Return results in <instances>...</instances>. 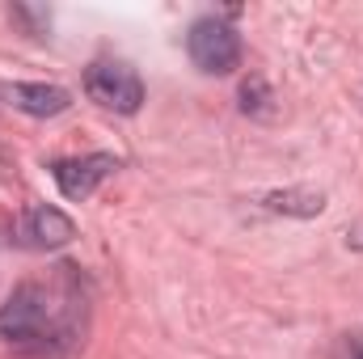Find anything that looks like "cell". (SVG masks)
<instances>
[{"mask_svg": "<svg viewBox=\"0 0 363 359\" xmlns=\"http://www.w3.org/2000/svg\"><path fill=\"white\" fill-rule=\"evenodd\" d=\"M85 300L72 279L21 283L0 304V343L34 359H60L81 343Z\"/></svg>", "mask_w": 363, "mask_h": 359, "instance_id": "cell-1", "label": "cell"}, {"mask_svg": "<svg viewBox=\"0 0 363 359\" xmlns=\"http://www.w3.org/2000/svg\"><path fill=\"white\" fill-rule=\"evenodd\" d=\"M190 64L207 77H233L241 68V34L220 17H199L186 34Z\"/></svg>", "mask_w": 363, "mask_h": 359, "instance_id": "cell-2", "label": "cell"}, {"mask_svg": "<svg viewBox=\"0 0 363 359\" xmlns=\"http://www.w3.org/2000/svg\"><path fill=\"white\" fill-rule=\"evenodd\" d=\"M85 93L114 114H135L144 106V85H140L131 64H110V60L93 64L85 72Z\"/></svg>", "mask_w": 363, "mask_h": 359, "instance_id": "cell-3", "label": "cell"}, {"mask_svg": "<svg viewBox=\"0 0 363 359\" xmlns=\"http://www.w3.org/2000/svg\"><path fill=\"white\" fill-rule=\"evenodd\" d=\"M114 170H118V157H110V153H89V157L55 161V165H51V178H55V186H60L64 199L81 203V199H89Z\"/></svg>", "mask_w": 363, "mask_h": 359, "instance_id": "cell-4", "label": "cell"}, {"mask_svg": "<svg viewBox=\"0 0 363 359\" xmlns=\"http://www.w3.org/2000/svg\"><path fill=\"white\" fill-rule=\"evenodd\" d=\"M21 237H26V245H34V250H60V245H68V241L77 237V224H72L60 207L38 203V207L26 211Z\"/></svg>", "mask_w": 363, "mask_h": 359, "instance_id": "cell-5", "label": "cell"}, {"mask_svg": "<svg viewBox=\"0 0 363 359\" xmlns=\"http://www.w3.org/2000/svg\"><path fill=\"white\" fill-rule=\"evenodd\" d=\"M0 97H4L13 110L34 114V118H55V114H64V110L72 106V93L68 89H60V85H26V81L4 85Z\"/></svg>", "mask_w": 363, "mask_h": 359, "instance_id": "cell-6", "label": "cell"}, {"mask_svg": "<svg viewBox=\"0 0 363 359\" xmlns=\"http://www.w3.org/2000/svg\"><path fill=\"white\" fill-rule=\"evenodd\" d=\"M262 203L271 211H287V216H317L325 207V194L321 190H271Z\"/></svg>", "mask_w": 363, "mask_h": 359, "instance_id": "cell-7", "label": "cell"}, {"mask_svg": "<svg viewBox=\"0 0 363 359\" xmlns=\"http://www.w3.org/2000/svg\"><path fill=\"white\" fill-rule=\"evenodd\" d=\"M241 110H245V114H267V110H271V89H267L258 77L241 85Z\"/></svg>", "mask_w": 363, "mask_h": 359, "instance_id": "cell-8", "label": "cell"}, {"mask_svg": "<svg viewBox=\"0 0 363 359\" xmlns=\"http://www.w3.org/2000/svg\"><path fill=\"white\" fill-rule=\"evenodd\" d=\"M355 359H363V343H355Z\"/></svg>", "mask_w": 363, "mask_h": 359, "instance_id": "cell-9", "label": "cell"}]
</instances>
